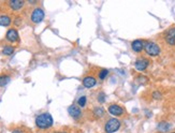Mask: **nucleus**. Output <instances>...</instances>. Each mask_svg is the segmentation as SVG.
<instances>
[{
    "label": "nucleus",
    "mask_w": 175,
    "mask_h": 133,
    "mask_svg": "<svg viewBox=\"0 0 175 133\" xmlns=\"http://www.w3.org/2000/svg\"><path fill=\"white\" fill-rule=\"evenodd\" d=\"M98 102H100V103L105 102V93L100 92L99 95H98Z\"/></svg>",
    "instance_id": "nucleus-20"
},
{
    "label": "nucleus",
    "mask_w": 175,
    "mask_h": 133,
    "mask_svg": "<svg viewBox=\"0 0 175 133\" xmlns=\"http://www.w3.org/2000/svg\"><path fill=\"white\" fill-rule=\"evenodd\" d=\"M161 92H159V91H154V92H153V98H154V99H161Z\"/></svg>",
    "instance_id": "nucleus-21"
},
{
    "label": "nucleus",
    "mask_w": 175,
    "mask_h": 133,
    "mask_svg": "<svg viewBox=\"0 0 175 133\" xmlns=\"http://www.w3.org/2000/svg\"><path fill=\"white\" fill-rule=\"evenodd\" d=\"M30 19L33 24H40L44 19V11L41 8H35L30 15Z\"/></svg>",
    "instance_id": "nucleus-4"
},
{
    "label": "nucleus",
    "mask_w": 175,
    "mask_h": 133,
    "mask_svg": "<svg viewBox=\"0 0 175 133\" xmlns=\"http://www.w3.org/2000/svg\"><path fill=\"white\" fill-rule=\"evenodd\" d=\"M148 64H149L148 60L145 59V58H141V59H137V61H135L134 66H135V69H137V71L142 72V71H145V70H146V68L148 66Z\"/></svg>",
    "instance_id": "nucleus-6"
},
{
    "label": "nucleus",
    "mask_w": 175,
    "mask_h": 133,
    "mask_svg": "<svg viewBox=\"0 0 175 133\" xmlns=\"http://www.w3.org/2000/svg\"><path fill=\"white\" fill-rule=\"evenodd\" d=\"M121 128V121L117 118H111L107 121L104 126V130L107 133H114Z\"/></svg>",
    "instance_id": "nucleus-2"
},
{
    "label": "nucleus",
    "mask_w": 175,
    "mask_h": 133,
    "mask_svg": "<svg viewBox=\"0 0 175 133\" xmlns=\"http://www.w3.org/2000/svg\"><path fill=\"white\" fill-rule=\"evenodd\" d=\"M12 133H25L24 130H21V129H14L12 131Z\"/></svg>",
    "instance_id": "nucleus-23"
},
{
    "label": "nucleus",
    "mask_w": 175,
    "mask_h": 133,
    "mask_svg": "<svg viewBox=\"0 0 175 133\" xmlns=\"http://www.w3.org/2000/svg\"><path fill=\"white\" fill-rule=\"evenodd\" d=\"M137 81H140V83L141 84H144L147 82V79L146 77H144V76H139V77H137Z\"/></svg>",
    "instance_id": "nucleus-22"
},
{
    "label": "nucleus",
    "mask_w": 175,
    "mask_h": 133,
    "mask_svg": "<svg viewBox=\"0 0 175 133\" xmlns=\"http://www.w3.org/2000/svg\"><path fill=\"white\" fill-rule=\"evenodd\" d=\"M53 117L50 113H42L36 118V126L39 129H48L53 126Z\"/></svg>",
    "instance_id": "nucleus-1"
},
{
    "label": "nucleus",
    "mask_w": 175,
    "mask_h": 133,
    "mask_svg": "<svg viewBox=\"0 0 175 133\" xmlns=\"http://www.w3.org/2000/svg\"><path fill=\"white\" fill-rule=\"evenodd\" d=\"M13 53H14V47L13 46H5L2 50V54L3 55H7V56H10V55H12Z\"/></svg>",
    "instance_id": "nucleus-17"
},
{
    "label": "nucleus",
    "mask_w": 175,
    "mask_h": 133,
    "mask_svg": "<svg viewBox=\"0 0 175 133\" xmlns=\"http://www.w3.org/2000/svg\"><path fill=\"white\" fill-rule=\"evenodd\" d=\"M104 109L103 107H96V109H94V115H95L96 117H98V118H100V117H102L104 115Z\"/></svg>",
    "instance_id": "nucleus-16"
},
{
    "label": "nucleus",
    "mask_w": 175,
    "mask_h": 133,
    "mask_svg": "<svg viewBox=\"0 0 175 133\" xmlns=\"http://www.w3.org/2000/svg\"><path fill=\"white\" fill-rule=\"evenodd\" d=\"M171 133H175V132H171Z\"/></svg>",
    "instance_id": "nucleus-25"
},
{
    "label": "nucleus",
    "mask_w": 175,
    "mask_h": 133,
    "mask_svg": "<svg viewBox=\"0 0 175 133\" xmlns=\"http://www.w3.org/2000/svg\"><path fill=\"white\" fill-rule=\"evenodd\" d=\"M171 127H172L171 124H169L167 121H162V122H160V124L157 126V129H158L159 132H168L171 129Z\"/></svg>",
    "instance_id": "nucleus-14"
},
{
    "label": "nucleus",
    "mask_w": 175,
    "mask_h": 133,
    "mask_svg": "<svg viewBox=\"0 0 175 133\" xmlns=\"http://www.w3.org/2000/svg\"><path fill=\"white\" fill-rule=\"evenodd\" d=\"M12 23V19L9 15L7 14H2L0 15V26H3V27H8L11 25Z\"/></svg>",
    "instance_id": "nucleus-13"
},
{
    "label": "nucleus",
    "mask_w": 175,
    "mask_h": 133,
    "mask_svg": "<svg viewBox=\"0 0 175 133\" xmlns=\"http://www.w3.org/2000/svg\"><path fill=\"white\" fill-rule=\"evenodd\" d=\"M86 102H87V98L85 97V96H82L81 98H78V106H81V107H84L86 105Z\"/></svg>",
    "instance_id": "nucleus-18"
},
{
    "label": "nucleus",
    "mask_w": 175,
    "mask_h": 133,
    "mask_svg": "<svg viewBox=\"0 0 175 133\" xmlns=\"http://www.w3.org/2000/svg\"><path fill=\"white\" fill-rule=\"evenodd\" d=\"M166 41L170 45H175V28H171L170 30L167 32Z\"/></svg>",
    "instance_id": "nucleus-11"
},
{
    "label": "nucleus",
    "mask_w": 175,
    "mask_h": 133,
    "mask_svg": "<svg viewBox=\"0 0 175 133\" xmlns=\"http://www.w3.org/2000/svg\"><path fill=\"white\" fill-rule=\"evenodd\" d=\"M5 39H7L9 42L11 43H15L18 41L19 37H18V32L15 28H11L7 31V34H5Z\"/></svg>",
    "instance_id": "nucleus-5"
},
{
    "label": "nucleus",
    "mask_w": 175,
    "mask_h": 133,
    "mask_svg": "<svg viewBox=\"0 0 175 133\" xmlns=\"http://www.w3.org/2000/svg\"><path fill=\"white\" fill-rule=\"evenodd\" d=\"M109 113L113 116H121L124 114V109L117 104H112L109 107Z\"/></svg>",
    "instance_id": "nucleus-7"
},
{
    "label": "nucleus",
    "mask_w": 175,
    "mask_h": 133,
    "mask_svg": "<svg viewBox=\"0 0 175 133\" xmlns=\"http://www.w3.org/2000/svg\"><path fill=\"white\" fill-rule=\"evenodd\" d=\"M144 45H145V43L143 42L142 40H134L132 43H131V47H132V50L137 53L142 52V50L144 48Z\"/></svg>",
    "instance_id": "nucleus-12"
},
{
    "label": "nucleus",
    "mask_w": 175,
    "mask_h": 133,
    "mask_svg": "<svg viewBox=\"0 0 175 133\" xmlns=\"http://www.w3.org/2000/svg\"><path fill=\"white\" fill-rule=\"evenodd\" d=\"M97 84V79L94 77V76H86L83 79V85L86 88H92L94 86H96Z\"/></svg>",
    "instance_id": "nucleus-10"
},
{
    "label": "nucleus",
    "mask_w": 175,
    "mask_h": 133,
    "mask_svg": "<svg viewBox=\"0 0 175 133\" xmlns=\"http://www.w3.org/2000/svg\"><path fill=\"white\" fill-rule=\"evenodd\" d=\"M24 5L25 2L21 0H11V1H9L10 9L13 10V11H19L21 8L24 7Z\"/></svg>",
    "instance_id": "nucleus-9"
},
{
    "label": "nucleus",
    "mask_w": 175,
    "mask_h": 133,
    "mask_svg": "<svg viewBox=\"0 0 175 133\" xmlns=\"http://www.w3.org/2000/svg\"><path fill=\"white\" fill-rule=\"evenodd\" d=\"M68 113L69 115L71 117H73V118H78V117L82 115V111H81V109L78 106V105H71V106H69L68 109Z\"/></svg>",
    "instance_id": "nucleus-8"
},
{
    "label": "nucleus",
    "mask_w": 175,
    "mask_h": 133,
    "mask_svg": "<svg viewBox=\"0 0 175 133\" xmlns=\"http://www.w3.org/2000/svg\"><path fill=\"white\" fill-rule=\"evenodd\" d=\"M55 133H67V132H55Z\"/></svg>",
    "instance_id": "nucleus-24"
},
{
    "label": "nucleus",
    "mask_w": 175,
    "mask_h": 133,
    "mask_svg": "<svg viewBox=\"0 0 175 133\" xmlns=\"http://www.w3.org/2000/svg\"><path fill=\"white\" fill-rule=\"evenodd\" d=\"M10 79H11L10 75H8V74H1L0 75V87H5L10 82Z\"/></svg>",
    "instance_id": "nucleus-15"
},
{
    "label": "nucleus",
    "mask_w": 175,
    "mask_h": 133,
    "mask_svg": "<svg viewBox=\"0 0 175 133\" xmlns=\"http://www.w3.org/2000/svg\"><path fill=\"white\" fill-rule=\"evenodd\" d=\"M144 50L149 56H158L160 54V47L155 42H146L144 45Z\"/></svg>",
    "instance_id": "nucleus-3"
},
{
    "label": "nucleus",
    "mask_w": 175,
    "mask_h": 133,
    "mask_svg": "<svg viewBox=\"0 0 175 133\" xmlns=\"http://www.w3.org/2000/svg\"><path fill=\"white\" fill-rule=\"evenodd\" d=\"M107 74H109V70H107V69L101 70V71L99 72V79H104L107 76Z\"/></svg>",
    "instance_id": "nucleus-19"
}]
</instances>
